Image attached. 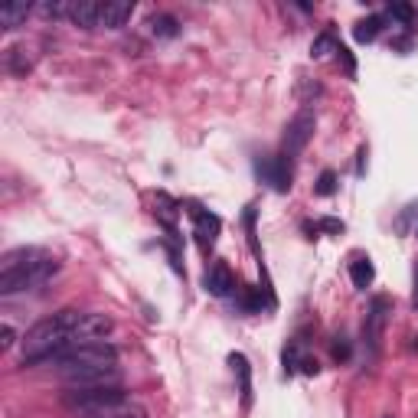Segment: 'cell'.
<instances>
[{
    "mask_svg": "<svg viewBox=\"0 0 418 418\" xmlns=\"http://www.w3.org/2000/svg\"><path fill=\"white\" fill-rule=\"evenodd\" d=\"M52 366L69 385L118 383V350L105 340L76 343L52 359Z\"/></svg>",
    "mask_w": 418,
    "mask_h": 418,
    "instance_id": "6da1fadb",
    "label": "cell"
},
{
    "mask_svg": "<svg viewBox=\"0 0 418 418\" xmlns=\"http://www.w3.org/2000/svg\"><path fill=\"white\" fill-rule=\"evenodd\" d=\"M82 314H86V310L69 308V310H59V314L36 320L23 337V366H40V363H46V359L52 363L62 350L82 343V337H79Z\"/></svg>",
    "mask_w": 418,
    "mask_h": 418,
    "instance_id": "7a4b0ae2",
    "label": "cell"
},
{
    "mask_svg": "<svg viewBox=\"0 0 418 418\" xmlns=\"http://www.w3.org/2000/svg\"><path fill=\"white\" fill-rule=\"evenodd\" d=\"M59 272V262L46 252V248L36 245H23L13 248L0 258V294L10 298V294H20V291L40 288Z\"/></svg>",
    "mask_w": 418,
    "mask_h": 418,
    "instance_id": "3957f363",
    "label": "cell"
},
{
    "mask_svg": "<svg viewBox=\"0 0 418 418\" xmlns=\"http://www.w3.org/2000/svg\"><path fill=\"white\" fill-rule=\"evenodd\" d=\"M69 409H82V412H102L124 402V389L121 383H88V385H69L66 395H62Z\"/></svg>",
    "mask_w": 418,
    "mask_h": 418,
    "instance_id": "277c9868",
    "label": "cell"
},
{
    "mask_svg": "<svg viewBox=\"0 0 418 418\" xmlns=\"http://www.w3.org/2000/svg\"><path fill=\"white\" fill-rule=\"evenodd\" d=\"M389 314H393V301L385 298V294H379V298H373V304H369L366 310V320H363V340H366L369 353H379V343H383V333H385V324H389Z\"/></svg>",
    "mask_w": 418,
    "mask_h": 418,
    "instance_id": "5b68a950",
    "label": "cell"
},
{
    "mask_svg": "<svg viewBox=\"0 0 418 418\" xmlns=\"http://www.w3.org/2000/svg\"><path fill=\"white\" fill-rule=\"evenodd\" d=\"M314 128H317V118L314 111L304 108L294 115V121L288 124V131H284V154H298V151H304L308 147V141L314 137Z\"/></svg>",
    "mask_w": 418,
    "mask_h": 418,
    "instance_id": "8992f818",
    "label": "cell"
},
{
    "mask_svg": "<svg viewBox=\"0 0 418 418\" xmlns=\"http://www.w3.org/2000/svg\"><path fill=\"white\" fill-rule=\"evenodd\" d=\"M255 170H258V177H265V183H272L278 193H288L291 190V157L288 154L258 157Z\"/></svg>",
    "mask_w": 418,
    "mask_h": 418,
    "instance_id": "52a82bcc",
    "label": "cell"
},
{
    "mask_svg": "<svg viewBox=\"0 0 418 418\" xmlns=\"http://www.w3.org/2000/svg\"><path fill=\"white\" fill-rule=\"evenodd\" d=\"M187 213L197 219V236H199V245H213L216 236H219L222 229V219L216 213H206V209H199L197 203H187Z\"/></svg>",
    "mask_w": 418,
    "mask_h": 418,
    "instance_id": "ba28073f",
    "label": "cell"
},
{
    "mask_svg": "<svg viewBox=\"0 0 418 418\" xmlns=\"http://www.w3.org/2000/svg\"><path fill=\"white\" fill-rule=\"evenodd\" d=\"M131 13H134V4H131V0H105L98 26H105V30H121V26L131 20Z\"/></svg>",
    "mask_w": 418,
    "mask_h": 418,
    "instance_id": "9c48e42d",
    "label": "cell"
},
{
    "mask_svg": "<svg viewBox=\"0 0 418 418\" xmlns=\"http://www.w3.org/2000/svg\"><path fill=\"white\" fill-rule=\"evenodd\" d=\"M98 17H102V4L98 0H72V7H69V20L76 26H82V30H95Z\"/></svg>",
    "mask_w": 418,
    "mask_h": 418,
    "instance_id": "30bf717a",
    "label": "cell"
},
{
    "mask_svg": "<svg viewBox=\"0 0 418 418\" xmlns=\"http://www.w3.org/2000/svg\"><path fill=\"white\" fill-rule=\"evenodd\" d=\"M203 284H206V291L209 294H216V298H226L232 291V272H229V265L226 262H213L209 265V272H206V278H203Z\"/></svg>",
    "mask_w": 418,
    "mask_h": 418,
    "instance_id": "8fae6325",
    "label": "cell"
},
{
    "mask_svg": "<svg viewBox=\"0 0 418 418\" xmlns=\"http://www.w3.org/2000/svg\"><path fill=\"white\" fill-rule=\"evenodd\" d=\"M229 366L239 379V395H242V409H252V366H248L245 353H232Z\"/></svg>",
    "mask_w": 418,
    "mask_h": 418,
    "instance_id": "7c38bea8",
    "label": "cell"
},
{
    "mask_svg": "<svg viewBox=\"0 0 418 418\" xmlns=\"http://www.w3.org/2000/svg\"><path fill=\"white\" fill-rule=\"evenodd\" d=\"M30 10H33V4H26V0H10V4L0 7V26H4V30H17V26L26 23Z\"/></svg>",
    "mask_w": 418,
    "mask_h": 418,
    "instance_id": "4fadbf2b",
    "label": "cell"
},
{
    "mask_svg": "<svg viewBox=\"0 0 418 418\" xmlns=\"http://www.w3.org/2000/svg\"><path fill=\"white\" fill-rule=\"evenodd\" d=\"M383 23H385V20L379 17V13H373V17H366V20H359V23L353 26V40H356V43H373L376 36L383 33Z\"/></svg>",
    "mask_w": 418,
    "mask_h": 418,
    "instance_id": "5bb4252c",
    "label": "cell"
},
{
    "mask_svg": "<svg viewBox=\"0 0 418 418\" xmlns=\"http://www.w3.org/2000/svg\"><path fill=\"white\" fill-rule=\"evenodd\" d=\"M373 278H376V268H373V262H369V258H356V262L350 265V281H353V288L366 291L369 284H373Z\"/></svg>",
    "mask_w": 418,
    "mask_h": 418,
    "instance_id": "9a60e30c",
    "label": "cell"
},
{
    "mask_svg": "<svg viewBox=\"0 0 418 418\" xmlns=\"http://www.w3.org/2000/svg\"><path fill=\"white\" fill-rule=\"evenodd\" d=\"M88 418H147V412L134 402H118V405H111V409H102V412H92Z\"/></svg>",
    "mask_w": 418,
    "mask_h": 418,
    "instance_id": "2e32d148",
    "label": "cell"
},
{
    "mask_svg": "<svg viewBox=\"0 0 418 418\" xmlns=\"http://www.w3.org/2000/svg\"><path fill=\"white\" fill-rule=\"evenodd\" d=\"M147 26H151V33L163 36V40H170V36L180 33V23L170 17V13H154V17L147 20Z\"/></svg>",
    "mask_w": 418,
    "mask_h": 418,
    "instance_id": "e0dca14e",
    "label": "cell"
},
{
    "mask_svg": "<svg viewBox=\"0 0 418 418\" xmlns=\"http://www.w3.org/2000/svg\"><path fill=\"white\" fill-rule=\"evenodd\" d=\"M239 308L248 310V314H262V308H272L268 298H262V291L258 288H242L239 291Z\"/></svg>",
    "mask_w": 418,
    "mask_h": 418,
    "instance_id": "ac0fdd59",
    "label": "cell"
},
{
    "mask_svg": "<svg viewBox=\"0 0 418 418\" xmlns=\"http://www.w3.org/2000/svg\"><path fill=\"white\" fill-rule=\"evenodd\" d=\"M7 69L13 72V76H23L26 69H30V59H26V50H23V46H13V50L7 52Z\"/></svg>",
    "mask_w": 418,
    "mask_h": 418,
    "instance_id": "d6986e66",
    "label": "cell"
},
{
    "mask_svg": "<svg viewBox=\"0 0 418 418\" xmlns=\"http://www.w3.org/2000/svg\"><path fill=\"white\" fill-rule=\"evenodd\" d=\"M69 7H72V0H52V4H40L36 10L46 20H62V17H69Z\"/></svg>",
    "mask_w": 418,
    "mask_h": 418,
    "instance_id": "ffe728a7",
    "label": "cell"
},
{
    "mask_svg": "<svg viewBox=\"0 0 418 418\" xmlns=\"http://www.w3.org/2000/svg\"><path fill=\"white\" fill-rule=\"evenodd\" d=\"M314 193H317V197H333V193H337V173H333V170L320 173V177H317Z\"/></svg>",
    "mask_w": 418,
    "mask_h": 418,
    "instance_id": "44dd1931",
    "label": "cell"
},
{
    "mask_svg": "<svg viewBox=\"0 0 418 418\" xmlns=\"http://www.w3.org/2000/svg\"><path fill=\"white\" fill-rule=\"evenodd\" d=\"M327 50H337V43H333L330 33H320L314 40V46H310V56H314V59H320V56H327Z\"/></svg>",
    "mask_w": 418,
    "mask_h": 418,
    "instance_id": "7402d4cb",
    "label": "cell"
},
{
    "mask_svg": "<svg viewBox=\"0 0 418 418\" xmlns=\"http://www.w3.org/2000/svg\"><path fill=\"white\" fill-rule=\"evenodd\" d=\"M389 13H393L395 20H402L405 26H412V7L409 4H389Z\"/></svg>",
    "mask_w": 418,
    "mask_h": 418,
    "instance_id": "603a6c76",
    "label": "cell"
},
{
    "mask_svg": "<svg viewBox=\"0 0 418 418\" xmlns=\"http://www.w3.org/2000/svg\"><path fill=\"white\" fill-rule=\"evenodd\" d=\"M13 343H17V330L10 324H4V330H0V350L7 353V350H13Z\"/></svg>",
    "mask_w": 418,
    "mask_h": 418,
    "instance_id": "cb8c5ba5",
    "label": "cell"
},
{
    "mask_svg": "<svg viewBox=\"0 0 418 418\" xmlns=\"http://www.w3.org/2000/svg\"><path fill=\"white\" fill-rule=\"evenodd\" d=\"M337 59L343 62V66H347V76H356V62H353V56H350V50H347V46H337Z\"/></svg>",
    "mask_w": 418,
    "mask_h": 418,
    "instance_id": "d4e9b609",
    "label": "cell"
},
{
    "mask_svg": "<svg viewBox=\"0 0 418 418\" xmlns=\"http://www.w3.org/2000/svg\"><path fill=\"white\" fill-rule=\"evenodd\" d=\"M301 373H308V376H317L320 373V363H317V359H310V356H301Z\"/></svg>",
    "mask_w": 418,
    "mask_h": 418,
    "instance_id": "484cf974",
    "label": "cell"
},
{
    "mask_svg": "<svg viewBox=\"0 0 418 418\" xmlns=\"http://www.w3.org/2000/svg\"><path fill=\"white\" fill-rule=\"evenodd\" d=\"M350 356V343L343 340V337H337V343H333V359H347Z\"/></svg>",
    "mask_w": 418,
    "mask_h": 418,
    "instance_id": "4316f807",
    "label": "cell"
},
{
    "mask_svg": "<svg viewBox=\"0 0 418 418\" xmlns=\"http://www.w3.org/2000/svg\"><path fill=\"white\" fill-rule=\"evenodd\" d=\"M320 229H324V232H333V236H340V232H343V222H340V219H330V216H327V219H320Z\"/></svg>",
    "mask_w": 418,
    "mask_h": 418,
    "instance_id": "83f0119b",
    "label": "cell"
},
{
    "mask_svg": "<svg viewBox=\"0 0 418 418\" xmlns=\"http://www.w3.org/2000/svg\"><path fill=\"white\" fill-rule=\"evenodd\" d=\"M415 304H418V268H415Z\"/></svg>",
    "mask_w": 418,
    "mask_h": 418,
    "instance_id": "f1b7e54d",
    "label": "cell"
}]
</instances>
